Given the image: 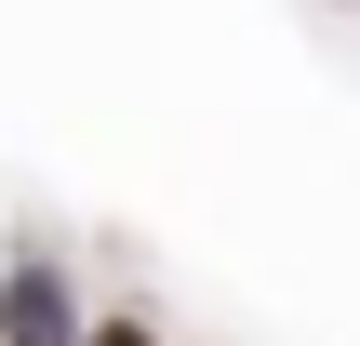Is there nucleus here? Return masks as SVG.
I'll return each instance as SVG.
<instances>
[{"instance_id": "1", "label": "nucleus", "mask_w": 360, "mask_h": 346, "mask_svg": "<svg viewBox=\"0 0 360 346\" xmlns=\"http://www.w3.org/2000/svg\"><path fill=\"white\" fill-rule=\"evenodd\" d=\"M94 320H80V280L53 267V253H13L0 267V346H80Z\"/></svg>"}, {"instance_id": "2", "label": "nucleus", "mask_w": 360, "mask_h": 346, "mask_svg": "<svg viewBox=\"0 0 360 346\" xmlns=\"http://www.w3.org/2000/svg\"><path fill=\"white\" fill-rule=\"evenodd\" d=\"M80 346H160V333H147V320H94Z\"/></svg>"}]
</instances>
